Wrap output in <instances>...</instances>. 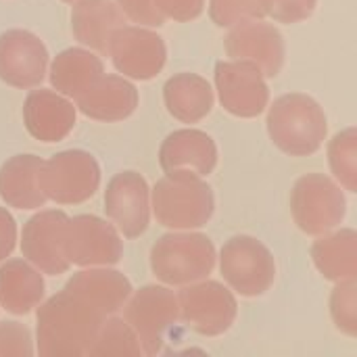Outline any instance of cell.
Segmentation results:
<instances>
[{"label": "cell", "instance_id": "cell-1", "mask_svg": "<svg viewBox=\"0 0 357 357\" xmlns=\"http://www.w3.org/2000/svg\"><path fill=\"white\" fill-rule=\"evenodd\" d=\"M105 314L63 289L38 307L36 345L42 357L86 356L94 343Z\"/></svg>", "mask_w": 357, "mask_h": 357}, {"label": "cell", "instance_id": "cell-2", "mask_svg": "<svg viewBox=\"0 0 357 357\" xmlns=\"http://www.w3.org/2000/svg\"><path fill=\"white\" fill-rule=\"evenodd\" d=\"M268 132L272 142L293 157L314 155L326 138L322 107L307 94H284L270 107Z\"/></svg>", "mask_w": 357, "mask_h": 357}, {"label": "cell", "instance_id": "cell-3", "mask_svg": "<svg viewBox=\"0 0 357 357\" xmlns=\"http://www.w3.org/2000/svg\"><path fill=\"white\" fill-rule=\"evenodd\" d=\"M213 209V190L192 172H169L153 188V211L165 228H201L211 220Z\"/></svg>", "mask_w": 357, "mask_h": 357}, {"label": "cell", "instance_id": "cell-4", "mask_svg": "<svg viewBox=\"0 0 357 357\" xmlns=\"http://www.w3.org/2000/svg\"><path fill=\"white\" fill-rule=\"evenodd\" d=\"M213 266L215 247L199 232L163 234L151 249L153 274L169 287L203 280L211 274Z\"/></svg>", "mask_w": 357, "mask_h": 357}, {"label": "cell", "instance_id": "cell-5", "mask_svg": "<svg viewBox=\"0 0 357 357\" xmlns=\"http://www.w3.org/2000/svg\"><path fill=\"white\" fill-rule=\"evenodd\" d=\"M46 199L59 205H79L100 186V167L86 151H63L42 163L38 174Z\"/></svg>", "mask_w": 357, "mask_h": 357}, {"label": "cell", "instance_id": "cell-6", "mask_svg": "<svg viewBox=\"0 0 357 357\" xmlns=\"http://www.w3.org/2000/svg\"><path fill=\"white\" fill-rule=\"evenodd\" d=\"M291 211L295 224L312 236L335 230L347 211L343 190L324 174H307L299 178L291 192Z\"/></svg>", "mask_w": 357, "mask_h": 357}, {"label": "cell", "instance_id": "cell-7", "mask_svg": "<svg viewBox=\"0 0 357 357\" xmlns=\"http://www.w3.org/2000/svg\"><path fill=\"white\" fill-rule=\"evenodd\" d=\"M224 280L243 297H259L274 284L276 261L270 249L253 236L230 238L220 253Z\"/></svg>", "mask_w": 357, "mask_h": 357}, {"label": "cell", "instance_id": "cell-8", "mask_svg": "<svg viewBox=\"0 0 357 357\" xmlns=\"http://www.w3.org/2000/svg\"><path fill=\"white\" fill-rule=\"evenodd\" d=\"M126 322L136 333L146 356H157L163 349L165 335L178 320V299L174 291L157 284H146L134 293L126 305Z\"/></svg>", "mask_w": 357, "mask_h": 357}, {"label": "cell", "instance_id": "cell-9", "mask_svg": "<svg viewBox=\"0 0 357 357\" xmlns=\"http://www.w3.org/2000/svg\"><path fill=\"white\" fill-rule=\"evenodd\" d=\"M178 299V316L203 337L224 335L236 320L234 295L215 280L184 284Z\"/></svg>", "mask_w": 357, "mask_h": 357}, {"label": "cell", "instance_id": "cell-10", "mask_svg": "<svg viewBox=\"0 0 357 357\" xmlns=\"http://www.w3.org/2000/svg\"><path fill=\"white\" fill-rule=\"evenodd\" d=\"M115 69L132 79H153L165 65V42L144 27L121 25L113 31L107 48Z\"/></svg>", "mask_w": 357, "mask_h": 357}, {"label": "cell", "instance_id": "cell-11", "mask_svg": "<svg viewBox=\"0 0 357 357\" xmlns=\"http://www.w3.org/2000/svg\"><path fill=\"white\" fill-rule=\"evenodd\" d=\"M65 257L73 266H113L121 259L123 247L117 230L96 215L69 220L63 245Z\"/></svg>", "mask_w": 357, "mask_h": 357}, {"label": "cell", "instance_id": "cell-12", "mask_svg": "<svg viewBox=\"0 0 357 357\" xmlns=\"http://www.w3.org/2000/svg\"><path fill=\"white\" fill-rule=\"evenodd\" d=\"M215 88L222 107L236 117H257L270 98L264 73L249 61H220L215 65Z\"/></svg>", "mask_w": 357, "mask_h": 357}, {"label": "cell", "instance_id": "cell-13", "mask_svg": "<svg viewBox=\"0 0 357 357\" xmlns=\"http://www.w3.org/2000/svg\"><path fill=\"white\" fill-rule=\"evenodd\" d=\"M67 224L69 218L63 211H40L23 226L21 253L48 276L65 274L71 266L63 251Z\"/></svg>", "mask_w": 357, "mask_h": 357}, {"label": "cell", "instance_id": "cell-14", "mask_svg": "<svg viewBox=\"0 0 357 357\" xmlns=\"http://www.w3.org/2000/svg\"><path fill=\"white\" fill-rule=\"evenodd\" d=\"M48 50L44 42L27 29L0 33V79L13 88H36L44 79Z\"/></svg>", "mask_w": 357, "mask_h": 357}, {"label": "cell", "instance_id": "cell-15", "mask_svg": "<svg viewBox=\"0 0 357 357\" xmlns=\"http://www.w3.org/2000/svg\"><path fill=\"white\" fill-rule=\"evenodd\" d=\"M226 52L234 61H249L257 65L264 77H276L284 65L282 33L261 19L234 25L226 36Z\"/></svg>", "mask_w": 357, "mask_h": 357}, {"label": "cell", "instance_id": "cell-16", "mask_svg": "<svg viewBox=\"0 0 357 357\" xmlns=\"http://www.w3.org/2000/svg\"><path fill=\"white\" fill-rule=\"evenodd\" d=\"M105 211L126 238L144 234L151 220L146 180L136 172L113 176L105 190Z\"/></svg>", "mask_w": 357, "mask_h": 357}, {"label": "cell", "instance_id": "cell-17", "mask_svg": "<svg viewBox=\"0 0 357 357\" xmlns=\"http://www.w3.org/2000/svg\"><path fill=\"white\" fill-rule=\"evenodd\" d=\"M27 132L40 142H61L75 126V107L52 90H33L23 102Z\"/></svg>", "mask_w": 357, "mask_h": 357}, {"label": "cell", "instance_id": "cell-18", "mask_svg": "<svg viewBox=\"0 0 357 357\" xmlns=\"http://www.w3.org/2000/svg\"><path fill=\"white\" fill-rule=\"evenodd\" d=\"M159 163L165 174L192 172L203 178L218 165V146L213 138L201 130H176L163 140Z\"/></svg>", "mask_w": 357, "mask_h": 357}, {"label": "cell", "instance_id": "cell-19", "mask_svg": "<svg viewBox=\"0 0 357 357\" xmlns=\"http://www.w3.org/2000/svg\"><path fill=\"white\" fill-rule=\"evenodd\" d=\"M79 111L96 121H121L138 107V90L119 75H100L77 98Z\"/></svg>", "mask_w": 357, "mask_h": 357}, {"label": "cell", "instance_id": "cell-20", "mask_svg": "<svg viewBox=\"0 0 357 357\" xmlns=\"http://www.w3.org/2000/svg\"><path fill=\"white\" fill-rule=\"evenodd\" d=\"M126 25V15L111 0H77L71 10V29L77 42L107 54L109 40L117 27Z\"/></svg>", "mask_w": 357, "mask_h": 357}, {"label": "cell", "instance_id": "cell-21", "mask_svg": "<svg viewBox=\"0 0 357 357\" xmlns=\"http://www.w3.org/2000/svg\"><path fill=\"white\" fill-rule=\"evenodd\" d=\"M42 159L36 155H15L0 167V197L15 209H40L48 201L40 188L38 174Z\"/></svg>", "mask_w": 357, "mask_h": 357}, {"label": "cell", "instance_id": "cell-22", "mask_svg": "<svg viewBox=\"0 0 357 357\" xmlns=\"http://www.w3.org/2000/svg\"><path fill=\"white\" fill-rule=\"evenodd\" d=\"M67 291L82 297L90 305H94L105 316L115 314L132 295L130 280L117 270H84L73 274L67 284Z\"/></svg>", "mask_w": 357, "mask_h": 357}, {"label": "cell", "instance_id": "cell-23", "mask_svg": "<svg viewBox=\"0 0 357 357\" xmlns=\"http://www.w3.org/2000/svg\"><path fill=\"white\" fill-rule=\"evenodd\" d=\"M167 111L182 123H197L209 115L213 107V90L209 82L197 73H178L163 88Z\"/></svg>", "mask_w": 357, "mask_h": 357}, {"label": "cell", "instance_id": "cell-24", "mask_svg": "<svg viewBox=\"0 0 357 357\" xmlns=\"http://www.w3.org/2000/svg\"><path fill=\"white\" fill-rule=\"evenodd\" d=\"M44 280L23 259H10L0 268V305L15 316H25L40 305Z\"/></svg>", "mask_w": 357, "mask_h": 357}, {"label": "cell", "instance_id": "cell-25", "mask_svg": "<svg viewBox=\"0 0 357 357\" xmlns=\"http://www.w3.org/2000/svg\"><path fill=\"white\" fill-rule=\"evenodd\" d=\"M105 71L102 61L84 48H67L59 52L50 65V84L56 92L77 98Z\"/></svg>", "mask_w": 357, "mask_h": 357}, {"label": "cell", "instance_id": "cell-26", "mask_svg": "<svg viewBox=\"0 0 357 357\" xmlns=\"http://www.w3.org/2000/svg\"><path fill=\"white\" fill-rule=\"evenodd\" d=\"M312 259L320 274L333 282L354 280L357 276V234L356 230H339L314 243Z\"/></svg>", "mask_w": 357, "mask_h": 357}, {"label": "cell", "instance_id": "cell-27", "mask_svg": "<svg viewBox=\"0 0 357 357\" xmlns=\"http://www.w3.org/2000/svg\"><path fill=\"white\" fill-rule=\"evenodd\" d=\"M140 354H142V347L138 343L136 333L130 328V324L119 318H111V320L102 322V326L98 328V335L86 356L138 357Z\"/></svg>", "mask_w": 357, "mask_h": 357}, {"label": "cell", "instance_id": "cell-28", "mask_svg": "<svg viewBox=\"0 0 357 357\" xmlns=\"http://www.w3.org/2000/svg\"><path fill=\"white\" fill-rule=\"evenodd\" d=\"M328 159L335 178L349 190L357 192V132L356 128H347L337 134L328 146Z\"/></svg>", "mask_w": 357, "mask_h": 357}, {"label": "cell", "instance_id": "cell-29", "mask_svg": "<svg viewBox=\"0 0 357 357\" xmlns=\"http://www.w3.org/2000/svg\"><path fill=\"white\" fill-rule=\"evenodd\" d=\"M270 0H209V17L220 27H234L245 21L264 19Z\"/></svg>", "mask_w": 357, "mask_h": 357}, {"label": "cell", "instance_id": "cell-30", "mask_svg": "<svg viewBox=\"0 0 357 357\" xmlns=\"http://www.w3.org/2000/svg\"><path fill=\"white\" fill-rule=\"evenodd\" d=\"M331 312L337 328L349 337H356L357 333V284L354 280H343L333 291L331 299Z\"/></svg>", "mask_w": 357, "mask_h": 357}, {"label": "cell", "instance_id": "cell-31", "mask_svg": "<svg viewBox=\"0 0 357 357\" xmlns=\"http://www.w3.org/2000/svg\"><path fill=\"white\" fill-rule=\"evenodd\" d=\"M31 335L19 322H2L0 324V357L31 356Z\"/></svg>", "mask_w": 357, "mask_h": 357}, {"label": "cell", "instance_id": "cell-32", "mask_svg": "<svg viewBox=\"0 0 357 357\" xmlns=\"http://www.w3.org/2000/svg\"><path fill=\"white\" fill-rule=\"evenodd\" d=\"M318 0H270L268 15L278 23H299L312 17Z\"/></svg>", "mask_w": 357, "mask_h": 357}, {"label": "cell", "instance_id": "cell-33", "mask_svg": "<svg viewBox=\"0 0 357 357\" xmlns=\"http://www.w3.org/2000/svg\"><path fill=\"white\" fill-rule=\"evenodd\" d=\"M121 13L140 23V25H151V27H159L165 23V17L157 10L155 0H117Z\"/></svg>", "mask_w": 357, "mask_h": 357}, {"label": "cell", "instance_id": "cell-34", "mask_svg": "<svg viewBox=\"0 0 357 357\" xmlns=\"http://www.w3.org/2000/svg\"><path fill=\"white\" fill-rule=\"evenodd\" d=\"M157 10L174 21H192L203 13L205 0H155Z\"/></svg>", "mask_w": 357, "mask_h": 357}, {"label": "cell", "instance_id": "cell-35", "mask_svg": "<svg viewBox=\"0 0 357 357\" xmlns=\"http://www.w3.org/2000/svg\"><path fill=\"white\" fill-rule=\"evenodd\" d=\"M15 241H17V224L13 215L4 207H0V261H4L13 253Z\"/></svg>", "mask_w": 357, "mask_h": 357}, {"label": "cell", "instance_id": "cell-36", "mask_svg": "<svg viewBox=\"0 0 357 357\" xmlns=\"http://www.w3.org/2000/svg\"><path fill=\"white\" fill-rule=\"evenodd\" d=\"M63 2H69V4H73V2H77V0H63Z\"/></svg>", "mask_w": 357, "mask_h": 357}]
</instances>
